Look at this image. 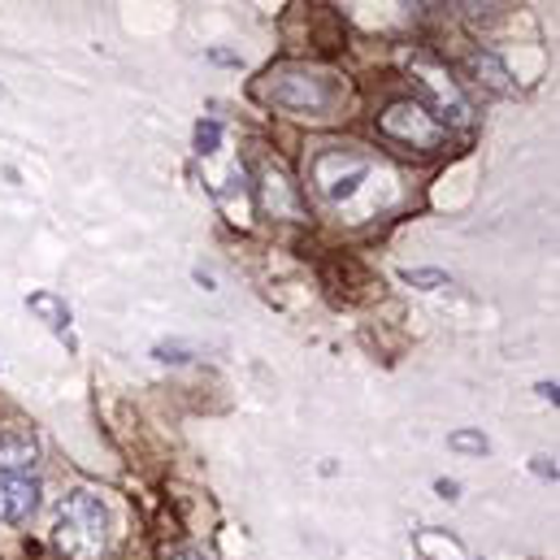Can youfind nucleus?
Here are the masks:
<instances>
[{
  "mask_svg": "<svg viewBox=\"0 0 560 560\" xmlns=\"http://www.w3.org/2000/svg\"><path fill=\"white\" fill-rule=\"evenodd\" d=\"M378 136H387L392 143H405V148H418V152H439L447 143V131L421 109L418 101L387 105L383 118H378Z\"/></svg>",
  "mask_w": 560,
  "mask_h": 560,
  "instance_id": "nucleus-6",
  "label": "nucleus"
},
{
  "mask_svg": "<svg viewBox=\"0 0 560 560\" xmlns=\"http://www.w3.org/2000/svg\"><path fill=\"white\" fill-rule=\"evenodd\" d=\"M39 443L26 430H0V474L9 478H35Z\"/></svg>",
  "mask_w": 560,
  "mask_h": 560,
  "instance_id": "nucleus-8",
  "label": "nucleus"
},
{
  "mask_svg": "<svg viewBox=\"0 0 560 560\" xmlns=\"http://www.w3.org/2000/svg\"><path fill=\"white\" fill-rule=\"evenodd\" d=\"M257 101L275 105L282 114H295V118H335L348 101V88L339 74L330 70H317V66H279L270 70L261 83H257Z\"/></svg>",
  "mask_w": 560,
  "mask_h": 560,
  "instance_id": "nucleus-1",
  "label": "nucleus"
},
{
  "mask_svg": "<svg viewBox=\"0 0 560 560\" xmlns=\"http://www.w3.org/2000/svg\"><path fill=\"white\" fill-rule=\"evenodd\" d=\"M253 183H257V196H261V205H266L275 218H287V222L304 218V200H300L295 183L287 178L282 161L266 156V152H257V156H253Z\"/></svg>",
  "mask_w": 560,
  "mask_h": 560,
  "instance_id": "nucleus-7",
  "label": "nucleus"
},
{
  "mask_svg": "<svg viewBox=\"0 0 560 560\" xmlns=\"http://www.w3.org/2000/svg\"><path fill=\"white\" fill-rule=\"evenodd\" d=\"M39 509V478H9L0 474V522L18 526Z\"/></svg>",
  "mask_w": 560,
  "mask_h": 560,
  "instance_id": "nucleus-9",
  "label": "nucleus"
},
{
  "mask_svg": "<svg viewBox=\"0 0 560 560\" xmlns=\"http://www.w3.org/2000/svg\"><path fill=\"white\" fill-rule=\"evenodd\" d=\"M52 548L66 560H105L109 557V509L96 491H70L57 504Z\"/></svg>",
  "mask_w": 560,
  "mask_h": 560,
  "instance_id": "nucleus-2",
  "label": "nucleus"
},
{
  "mask_svg": "<svg viewBox=\"0 0 560 560\" xmlns=\"http://www.w3.org/2000/svg\"><path fill=\"white\" fill-rule=\"evenodd\" d=\"M539 396H544V400H552V405H557V383H544V387H539Z\"/></svg>",
  "mask_w": 560,
  "mask_h": 560,
  "instance_id": "nucleus-14",
  "label": "nucleus"
},
{
  "mask_svg": "<svg viewBox=\"0 0 560 560\" xmlns=\"http://www.w3.org/2000/svg\"><path fill=\"white\" fill-rule=\"evenodd\" d=\"M196 156H200V170H205V187L213 191V200L222 209L235 213L231 222H240V213L248 209V170L226 148V136H222L218 122H200L196 127Z\"/></svg>",
  "mask_w": 560,
  "mask_h": 560,
  "instance_id": "nucleus-3",
  "label": "nucleus"
},
{
  "mask_svg": "<svg viewBox=\"0 0 560 560\" xmlns=\"http://www.w3.org/2000/svg\"><path fill=\"white\" fill-rule=\"evenodd\" d=\"M409 79H413V88L421 92V109L447 131V127H469L474 122V109H469V101H465V92L456 88V79L447 74V66L439 61V57H430V52H413L409 57Z\"/></svg>",
  "mask_w": 560,
  "mask_h": 560,
  "instance_id": "nucleus-4",
  "label": "nucleus"
},
{
  "mask_svg": "<svg viewBox=\"0 0 560 560\" xmlns=\"http://www.w3.org/2000/svg\"><path fill=\"white\" fill-rule=\"evenodd\" d=\"M469 70H474V74H478V83H487L491 92H504V96H509V92H517V83H509V70L500 66V57H495V52H487V48H482V52H469Z\"/></svg>",
  "mask_w": 560,
  "mask_h": 560,
  "instance_id": "nucleus-11",
  "label": "nucleus"
},
{
  "mask_svg": "<svg viewBox=\"0 0 560 560\" xmlns=\"http://www.w3.org/2000/svg\"><path fill=\"white\" fill-rule=\"evenodd\" d=\"M26 308H31L35 317H44V326H48L57 339H66V348H74V330H70V304H66L61 295H52V291H31V295H26Z\"/></svg>",
  "mask_w": 560,
  "mask_h": 560,
  "instance_id": "nucleus-10",
  "label": "nucleus"
},
{
  "mask_svg": "<svg viewBox=\"0 0 560 560\" xmlns=\"http://www.w3.org/2000/svg\"><path fill=\"white\" fill-rule=\"evenodd\" d=\"M405 279L409 282H418L421 291H434V287H443V275H439V270H405Z\"/></svg>",
  "mask_w": 560,
  "mask_h": 560,
  "instance_id": "nucleus-13",
  "label": "nucleus"
},
{
  "mask_svg": "<svg viewBox=\"0 0 560 560\" xmlns=\"http://www.w3.org/2000/svg\"><path fill=\"white\" fill-rule=\"evenodd\" d=\"M447 447H456V452H478V456H482L491 443H487L482 434H474V430H456V434H447Z\"/></svg>",
  "mask_w": 560,
  "mask_h": 560,
  "instance_id": "nucleus-12",
  "label": "nucleus"
},
{
  "mask_svg": "<svg viewBox=\"0 0 560 560\" xmlns=\"http://www.w3.org/2000/svg\"><path fill=\"white\" fill-rule=\"evenodd\" d=\"M370 170H374V161L365 152H357L348 143H330L308 161V183L326 205H348L361 191V183L370 178Z\"/></svg>",
  "mask_w": 560,
  "mask_h": 560,
  "instance_id": "nucleus-5",
  "label": "nucleus"
}]
</instances>
